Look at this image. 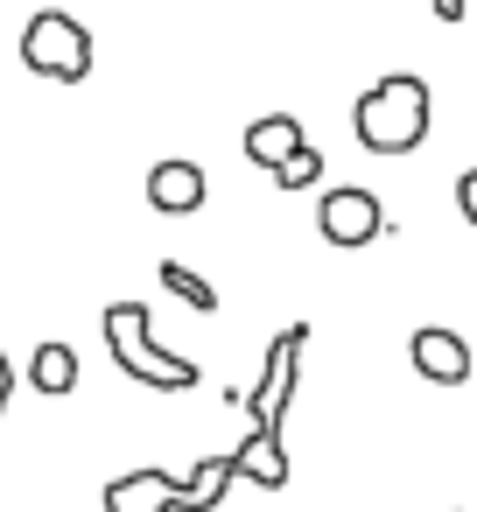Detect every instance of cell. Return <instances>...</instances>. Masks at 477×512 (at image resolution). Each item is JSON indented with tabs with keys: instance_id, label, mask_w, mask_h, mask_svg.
I'll return each instance as SVG.
<instances>
[{
	"instance_id": "obj_1",
	"label": "cell",
	"mask_w": 477,
	"mask_h": 512,
	"mask_svg": "<svg viewBox=\"0 0 477 512\" xmlns=\"http://www.w3.org/2000/svg\"><path fill=\"white\" fill-rule=\"evenodd\" d=\"M435 99H428V85L414 78V71H393V78H379L365 99H358V113H351V127H358V141L372 148V155H414L421 141H428V113Z\"/></svg>"
},
{
	"instance_id": "obj_2",
	"label": "cell",
	"mask_w": 477,
	"mask_h": 512,
	"mask_svg": "<svg viewBox=\"0 0 477 512\" xmlns=\"http://www.w3.org/2000/svg\"><path fill=\"white\" fill-rule=\"evenodd\" d=\"M239 477L232 456H211L197 477H169V470H134V477H113L106 484V512H211L225 505V484Z\"/></svg>"
},
{
	"instance_id": "obj_3",
	"label": "cell",
	"mask_w": 477,
	"mask_h": 512,
	"mask_svg": "<svg viewBox=\"0 0 477 512\" xmlns=\"http://www.w3.org/2000/svg\"><path fill=\"white\" fill-rule=\"evenodd\" d=\"M106 351L127 379L141 386H162V393H190L197 386V365L190 358H169L155 344V323H148V302H113L106 309Z\"/></svg>"
},
{
	"instance_id": "obj_4",
	"label": "cell",
	"mask_w": 477,
	"mask_h": 512,
	"mask_svg": "<svg viewBox=\"0 0 477 512\" xmlns=\"http://www.w3.org/2000/svg\"><path fill=\"white\" fill-rule=\"evenodd\" d=\"M22 64L50 85H78V78H92V29L64 8H43L22 29Z\"/></svg>"
},
{
	"instance_id": "obj_5",
	"label": "cell",
	"mask_w": 477,
	"mask_h": 512,
	"mask_svg": "<svg viewBox=\"0 0 477 512\" xmlns=\"http://www.w3.org/2000/svg\"><path fill=\"white\" fill-rule=\"evenodd\" d=\"M316 232L330 239V246H372L379 232H386V211H379V197L372 190H323V204H316Z\"/></svg>"
},
{
	"instance_id": "obj_6",
	"label": "cell",
	"mask_w": 477,
	"mask_h": 512,
	"mask_svg": "<svg viewBox=\"0 0 477 512\" xmlns=\"http://www.w3.org/2000/svg\"><path fill=\"white\" fill-rule=\"evenodd\" d=\"M407 358H414V372L435 379V386H463V379H470V344H463L456 330H442V323H421V330L407 337Z\"/></svg>"
},
{
	"instance_id": "obj_7",
	"label": "cell",
	"mask_w": 477,
	"mask_h": 512,
	"mask_svg": "<svg viewBox=\"0 0 477 512\" xmlns=\"http://www.w3.org/2000/svg\"><path fill=\"white\" fill-rule=\"evenodd\" d=\"M148 204L162 211V218H190V211H204V169L197 162H155L148 169Z\"/></svg>"
},
{
	"instance_id": "obj_8",
	"label": "cell",
	"mask_w": 477,
	"mask_h": 512,
	"mask_svg": "<svg viewBox=\"0 0 477 512\" xmlns=\"http://www.w3.org/2000/svg\"><path fill=\"white\" fill-rule=\"evenodd\" d=\"M295 148H302V120H295V113H267V120L246 127V155H253L260 169H281Z\"/></svg>"
},
{
	"instance_id": "obj_9",
	"label": "cell",
	"mask_w": 477,
	"mask_h": 512,
	"mask_svg": "<svg viewBox=\"0 0 477 512\" xmlns=\"http://www.w3.org/2000/svg\"><path fill=\"white\" fill-rule=\"evenodd\" d=\"M29 386L50 393V400L78 393V351H71V344H36V358H29Z\"/></svg>"
},
{
	"instance_id": "obj_10",
	"label": "cell",
	"mask_w": 477,
	"mask_h": 512,
	"mask_svg": "<svg viewBox=\"0 0 477 512\" xmlns=\"http://www.w3.org/2000/svg\"><path fill=\"white\" fill-rule=\"evenodd\" d=\"M232 463H239V477H253V484H288V456H281V442L274 435H253L246 449H232Z\"/></svg>"
},
{
	"instance_id": "obj_11",
	"label": "cell",
	"mask_w": 477,
	"mask_h": 512,
	"mask_svg": "<svg viewBox=\"0 0 477 512\" xmlns=\"http://www.w3.org/2000/svg\"><path fill=\"white\" fill-rule=\"evenodd\" d=\"M162 281H169V295H183L190 309H204V316L218 309V295H211V281H197V274H190L183 260H162Z\"/></svg>"
},
{
	"instance_id": "obj_12",
	"label": "cell",
	"mask_w": 477,
	"mask_h": 512,
	"mask_svg": "<svg viewBox=\"0 0 477 512\" xmlns=\"http://www.w3.org/2000/svg\"><path fill=\"white\" fill-rule=\"evenodd\" d=\"M316 176H323V155H316L309 141H302V148H295V155H288V162L274 169V183H281V190H309Z\"/></svg>"
},
{
	"instance_id": "obj_13",
	"label": "cell",
	"mask_w": 477,
	"mask_h": 512,
	"mask_svg": "<svg viewBox=\"0 0 477 512\" xmlns=\"http://www.w3.org/2000/svg\"><path fill=\"white\" fill-rule=\"evenodd\" d=\"M456 211H463V225H477V169L456 176Z\"/></svg>"
},
{
	"instance_id": "obj_14",
	"label": "cell",
	"mask_w": 477,
	"mask_h": 512,
	"mask_svg": "<svg viewBox=\"0 0 477 512\" xmlns=\"http://www.w3.org/2000/svg\"><path fill=\"white\" fill-rule=\"evenodd\" d=\"M8 393H15V365H8V351H0V414H8Z\"/></svg>"
},
{
	"instance_id": "obj_15",
	"label": "cell",
	"mask_w": 477,
	"mask_h": 512,
	"mask_svg": "<svg viewBox=\"0 0 477 512\" xmlns=\"http://www.w3.org/2000/svg\"><path fill=\"white\" fill-rule=\"evenodd\" d=\"M435 15L442 22H463V0H435Z\"/></svg>"
}]
</instances>
